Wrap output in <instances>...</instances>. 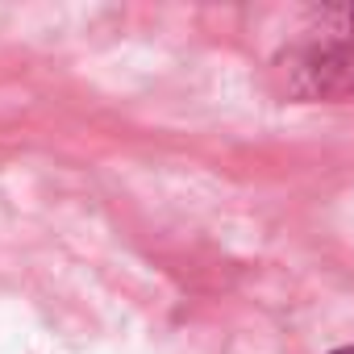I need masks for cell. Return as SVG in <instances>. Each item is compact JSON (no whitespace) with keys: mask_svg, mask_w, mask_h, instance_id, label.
Instances as JSON below:
<instances>
[{"mask_svg":"<svg viewBox=\"0 0 354 354\" xmlns=\"http://www.w3.org/2000/svg\"><path fill=\"white\" fill-rule=\"evenodd\" d=\"M308 38L275 59L283 92L296 100H350L354 96V38Z\"/></svg>","mask_w":354,"mask_h":354,"instance_id":"cell-1","label":"cell"},{"mask_svg":"<svg viewBox=\"0 0 354 354\" xmlns=\"http://www.w3.org/2000/svg\"><path fill=\"white\" fill-rule=\"evenodd\" d=\"M329 354H354V346H342V350H329Z\"/></svg>","mask_w":354,"mask_h":354,"instance_id":"cell-2","label":"cell"}]
</instances>
